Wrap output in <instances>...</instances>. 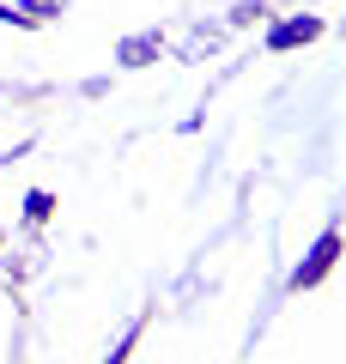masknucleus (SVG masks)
Wrapping results in <instances>:
<instances>
[{"label": "nucleus", "instance_id": "nucleus-1", "mask_svg": "<svg viewBox=\"0 0 346 364\" xmlns=\"http://www.w3.org/2000/svg\"><path fill=\"white\" fill-rule=\"evenodd\" d=\"M334 261H340V231L328 225V231H322L316 243H310V255H304V261L292 267V291H310V286H322Z\"/></svg>", "mask_w": 346, "mask_h": 364}, {"label": "nucleus", "instance_id": "nucleus-2", "mask_svg": "<svg viewBox=\"0 0 346 364\" xmlns=\"http://www.w3.org/2000/svg\"><path fill=\"white\" fill-rule=\"evenodd\" d=\"M316 37H322V18L316 13H298V18H280V25L268 31V49L285 55V49H304V43H316Z\"/></svg>", "mask_w": 346, "mask_h": 364}, {"label": "nucleus", "instance_id": "nucleus-3", "mask_svg": "<svg viewBox=\"0 0 346 364\" xmlns=\"http://www.w3.org/2000/svg\"><path fill=\"white\" fill-rule=\"evenodd\" d=\"M158 55H164V37H158V31H140V37H122L115 61H122V67H152Z\"/></svg>", "mask_w": 346, "mask_h": 364}, {"label": "nucleus", "instance_id": "nucleus-4", "mask_svg": "<svg viewBox=\"0 0 346 364\" xmlns=\"http://www.w3.org/2000/svg\"><path fill=\"white\" fill-rule=\"evenodd\" d=\"M49 213H55V195H49V188H31V195H25V219H31V225H43Z\"/></svg>", "mask_w": 346, "mask_h": 364}, {"label": "nucleus", "instance_id": "nucleus-5", "mask_svg": "<svg viewBox=\"0 0 346 364\" xmlns=\"http://www.w3.org/2000/svg\"><path fill=\"white\" fill-rule=\"evenodd\" d=\"M19 13H25L31 25H43V18H55V13H67V0H19Z\"/></svg>", "mask_w": 346, "mask_h": 364}, {"label": "nucleus", "instance_id": "nucleus-6", "mask_svg": "<svg viewBox=\"0 0 346 364\" xmlns=\"http://www.w3.org/2000/svg\"><path fill=\"white\" fill-rule=\"evenodd\" d=\"M268 13V0H237V13H231V25H249V18Z\"/></svg>", "mask_w": 346, "mask_h": 364}, {"label": "nucleus", "instance_id": "nucleus-7", "mask_svg": "<svg viewBox=\"0 0 346 364\" xmlns=\"http://www.w3.org/2000/svg\"><path fill=\"white\" fill-rule=\"evenodd\" d=\"M25 152H31V140H25V146H13V152H0V170L13 164V158H25Z\"/></svg>", "mask_w": 346, "mask_h": 364}]
</instances>
